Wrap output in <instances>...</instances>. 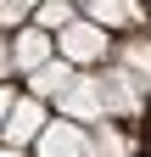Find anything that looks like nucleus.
<instances>
[{
    "label": "nucleus",
    "instance_id": "nucleus-9",
    "mask_svg": "<svg viewBox=\"0 0 151 157\" xmlns=\"http://www.w3.org/2000/svg\"><path fill=\"white\" fill-rule=\"evenodd\" d=\"M134 135H129L118 118H95L90 124V157H134Z\"/></svg>",
    "mask_w": 151,
    "mask_h": 157
},
{
    "label": "nucleus",
    "instance_id": "nucleus-1",
    "mask_svg": "<svg viewBox=\"0 0 151 157\" xmlns=\"http://www.w3.org/2000/svg\"><path fill=\"white\" fill-rule=\"evenodd\" d=\"M112 39H118V34H106L101 23H90V17L79 11L73 23H62V28L50 34V45H56V56L73 62V67H101L106 56H112Z\"/></svg>",
    "mask_w": 151,
    "mask_h": 157
},
{
    "label": "nucleus",
    "instance_id": "nucleus-7",
    "mask_svg": "<svg viewBox=\"0 0 151 157\" xmlns=\"http://www.w3.org/2000/svg\"><path fill=\"white\" fill-rule=\"evenodd\" d=\"M79 11L90 23H101L106 34H129L145 23V0H79Z\"/></svg>",
    "mask_w": 151,
    "mask_h": 157
},
{
    "label": "nucleus",
    "instance_id": "nucleus-11",
    "mask_svg": "<svg viewBox=\"0 0 151 157\" xmlns=\"http://www.w3.org/2000/svg\"><path fill=\"white\" fill-rule=\"evenodd\" d=\"M73 17H79V6H73V0H39V6L28 11V23L45 28V34H56L62 23H73Z\"/></svg>",
    "mask_w": 151,
    "mask_h": 157
},
{
    "label": "nucleus",
    "instance_id": "nucleus-8",
    "mask_svg": "<svg viewBox=\"0 0 151 157\" xmlns=\"http://www.w3.org/2000/svg\"><path fill=\"white\" fill-rule=\"evenodd\" d=\"M106 62H118L134 84L151 90V34H123V39H112V56Z\"/></svg>",
    "mask_w": 151,
    "mask_h": 157
},
{
    "label": "nucleus",
    "instance_id": "nucleus-4",
    "mask_svg": "<svg viewBox=\"0 0 151 157\" xmlns=\"http://www.w3.org/2000/svg\"><path fill=\"white\" fill-rule=\"evenodd\" d=\"M45 118H50V101H39V95H11V107L6 112H0V140H6V146H34V135H39L45 129Z\"/></svg>",
    "mask_w": 151,
    "mask_h": 157
},
{
    "label": "nucleus",
    "instance_id": "nucleus-12",
    "mask_svg": "<svg viewBox=\"0 0 151 157\" xmlns=\"http://www.w3.org/2000/svg\"><path fill=\"white\" fill-rule=\"evenodd\" d=\"M11 78V45H6V34H0V84Z\"/></svg>",
    "mask_w": 151,
    "mask_h": 157
},
{
    "label": "nucleus",
    "instance_id": "nucleus-3",
    "mask_svg": "<svg viewBox=\"0 0 151 157\" xmlns=\"http://www.w3.org/2000/svg\"><path fill=\"white\" fill-rule=\"evenodd\" d=\"M34 157H90V124H79V118H62L50 112L45 129L34 135Z\"/></svg>",
    "mask_w": 151,
    "mask_h": 157
},
{
    "label": "nucleus",
    "instance_id": "nucleus-14",
    "mask_svg": "<svg viewBox=\"0 0 151 157\" xmlns=\"http://www.w3.org/2000/svg\"><path fill=\"white\" fill-rule=\"evenodd\" d=\"M11 6H23V11H34V6H39V0H11Z\"/></svg>",
    "mask_w": 151,
    "mask_h": 157
},
{
    "label": "nucleus",
    "instance_id": "nucleus-5",
    "mask_svg": "<svg viewBox=\"0 0 151 157\" xmlns=\"http://www.w3.org/2000/svg\"><path fill=\"white\" fill-rule=\"evenodd\" d=\"M62 118H79V124H95V118H106V107H101V84H95V67H79L67 78V90L50 101Z\"/></svg>",
    "mask_w": 151,
    "mask_h": 157
},
{
    "label": "nucleus",
    "instance_id": "nucleus-13",
    "mask_svg": "<svg viewBox=\"0 0 151 157\" xmlns=\"http://www.w3.org/2000/svg\"><path fill=\"white\" fill-rule=\"evenodd\" d=\"M0 157H28L23 146H6V140H0Z\"/></svg>",
    "mask_w": 151,
    "mask_h": 157
},
{
    "label": "nucleus",
    "instance_id": "nucleus-2",
    "mask_svg": "<svg viewBox=\"0 0 151 157\" xmlns=\"http://www.w3.org/2000/svg\"><path fill=\"white\" fill-rule=\"evenodd\" d=\"M95 84H101V107H106V118H118V124H134V118L145 112V101H151V90L134 84L118 62H101V67H95Z\"/></svg>",
    "mask_w": 151,
    "mask_h": 157
},
{
    "label": "nucleus",
    "instance_id": "nucleus-10",
    "mask_svg": "<svg viewBox=\"0 0 151 157\" xmlns=\"http://www.w3.org/2000/svg\"><path fill=\"white\" fill-rule=\"evenodd\" d=\"M73 73H79L73 62H62V56H45V62L34 67V73H23V78H28V95H39V101H56V95L67 90V78H73Z\"/></svg>",
    "mask_w": 151,
    "mask_h": 157
},
{
    "label": "nucleus",
    "instance_id": "nucleus-6",
    "mask_svg": "<svg viewBox=\"0 0 151 157\" xmlns=\"http://www.w3.org/2000/svg\"><path fill=\"white\" fill-rule=\"evenodd\" d=\"M6 45H11V78H23V73L39 67L45 56H56L50 34H45V28H34V23H17V28L6 34Z\"/></svg>",
    "mask_w": 151,
    "mask_h": 157
},
{
    "label": "nucleus",
    "instance_id": "nucleus-15",
    "mask_svg": "<svg viewBox=\"0 0 151 157\" xmlns=\"http://www.w3.org/2000/svg\"><path fill=\"white\" fill-rule=\"evenodd\" d=\"M73 6H79V0H73Z\"/></svg>",
    "mask_w": 151,
    "mask_h": 157
}]
</instances>
